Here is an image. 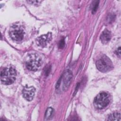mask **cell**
Listing matches in <instances>:
<instances>
[{
    "mask_svg": "<svg viewBox=\"0 0 121 121\" xmlns=\"http://www.w3.org/2000/svg\"><path fill=\"white\" fill-rule=\"evenodd\" d=\"M108 121L121 120V114L119 112H114L111 113L108 116Z\"/></svg>",
    "mask_w": 121,
    "mask_h": 121,
    "instance_id": "cell-10",
    "label": "cell"
},
{
    "mask_svg": "<svg viewBox=\"0 0 121 121\" xmlns=\"http://www.w3.org/2000/svg\"><path fill=\"white\" fill-rule=\"evenodd\" d=\"M111 96L109 94L103 92L99 94L94 101V105L98 109H102L106 107L110 103Z\"/></svg>",
    "mask_w": 121,
    "mask_h": 121,
    "instance_id": "cell-3",
    "label": "cell"
},
{
    "mask_svg": "<svg viewBox=\"0 0 121 121\" xmlns=\"http://www.w3.org/2000/svg\"><path fill=\"white\" fill-rule=\"evenodd\" d=\"M53 113V109L51 107H49L46 111L45 117L46 119L50 118Z\"/></svg>",
    "mask_w": 121,
    "mask_h": 121,
    "instance_id": "cell-11",
    "label": "cell"
},
{
    "mask_svg": "<svg viewBox=\"0 0 121 121\" xmlns=\"http://www.w3.org/2000/svg\"><path fill=\"white\" fill-rule=\"evenodd\" d=\"M64 45H65V41L64 39H62L59 42V47L60 48H63Z\"/></svg>",
    "mask_w": 121,
    "mask_h": 121,
    "instance_id": "cell-13",
    "label": "cell"
},
{
    "mask_svg": "<svg viewBox=\"0 0 121 121\" xmlns=\"http://www.w3.org/2000/svg\"><path fill=\"white\" fill-rule=\"evenodd\" d=\"M120 48H121L120 47H119L118 48V49L117 50L116 52V54H117V55L119 56V57H120V53H121V52H120Z\"/></svg>",
    "mask_w": 121,
    "mask_h": 121,
    "instance_id": "cell-15",
    "label": "cell"
},
{
    "mask_svg": "<svg viewBox=\"0 0 121 121\" xmlns=\"http://www.w3.org/2000/svg\"><path fill=\"white\" fill-rule=\"evenodd\" d=\"M17 75L16 69L12 67H6L4 68L0 72V80L2 84L4 85H10L13 83Z\"/></svg>",
    "mask_w": 121,
    "mask_h": 121,
    "instance_id": "cell-1",
    "label": "cell"
},
{
    "mask_svg": "<svg viewBox=\"0 0 121 121\" xmlns=\"http://www.w3.org/2000/svg\"><path fill=\"white\" fill-rule=\"evenodd\" d=\"M97 68L101 72H106L112 69L113 65L111 60L106 55L103 56L96 62Z\"/></svg>",
    "mask_w": 121,
    "mask_h": 121,
    "instance_id": "cell-4",
    "label": "cell"
},
{
    "mask_svg": "<svg viewBox=\"0 0 121 121\" xmlns=\"http://www.w3.org/2000/svg\"><path fill=\"white\" fill-rule=\"evenodd\" d=\"M42 60L36 53L28 55L26 58V65L27 69L31 71H36L41 67Z\"/></svg>",
    "mask_w": 121,
    "mask_h": 121,
    "instance_id": "cell-2",
    "label": "cell"
},
{
    "mask_svg": "<svg viewBox=\"0 0 121 121\" xmlns=\"http://www.w3.org/2000/svg\"><path fill=\"white\" fill-rule=\"evenodd\" d=\"M112 37V35L110 31L105 29L104 30L100 35V40L103 43H108Z\"/></svg>",
    "mask_w": 121,
    "mask_h": 121,
    "instance_id": "cell-9",
    "label": "cell"
},
{
    "mask_svg": "<svg viewBox=\"0 0 121 121\" xmlns=\"http://www.w3.org/2000/svg\"><path fill=\"white\" fill-rule=\"evenodd\" d=\"M27 2H29V3L31 4H40L41 2V1H39V0H29V1H27Z\"/></svg>",
    "mask_w": 121,
    "mask_h": 121,
    "instance_id": "cell-14",
    "label": "cell"
},
{
    "mask_svg": "<svg viewBox=\"0 0 121 121\" xmlns=\"http://www.w3.org/2000/svg\"><path fill=\"white\" fill-rule=\"evenodd\" d=\"M93 8H92V13L94 14L96 11L98 7V4H99V1H94L93 2Z\"/></svg>",
    "mask_w": 121,
    "mask_h": 121,
    "instance_id": "cell-12",
    "label": "cell"
},
{
    "mask_svg": "<svg viewBox=\"0 0 121 121\" xmlns=\"http://www.w3.org/2000/svg\"><path fill=\"white\" fill-rule=\"evenodd\" d=\"M60 78L62 81V89L63 91H66L69 87L72 80V73L71 71L69 70H66Z\"/></svg>",
    "mask_w": 121,
    "mask_h": 121,
    "instance_id": "cell-6",
    "label": "cell"
},
{
    "mask_svg": "<svg viewBox=\"0 0 121 121\" xmlns=\"http://www.w3.org/2000/svg\"><path fill=\"white\" fill-rule=\"evenodd\" d=\"M52 37L51 33H48L46 34L42 35L36 39L37 44L42 47H45L51 41Z\"/></svg>",
    "mask_w": 121,
    "mask_h": 121,
    "instance_id": "cell-7",
    "label": "cell"
},
{
    "mask_svg": "<svg viewBox=\"0 0 121 121\" xmlns=\"http://www.w3.org/2000/svg\"><path fill=\"white\" fill-rule=\"evenodd\" d=\"M9 34L11 39L13 40L20 41L24 38L25 32L21 26L13 25L10 28Z\"/></svg>",
    "mask_w": 121,
    "mask_h": 121,
    "instance_id": "cell-5",
    "label": "cell"
},
{
    "mask_svg": "<svg viewBox=\"0 0 121 121\" xmlns=\"http://www.w3.org/2000/svg\"><path fill=\"white\" fill-rule=\"evenodd\" d=\"M35 89L33 86H26L23 88L22 93L23 97L28 101L33 100L35 93Z\"/></svg>",
    "mask_w": 121,
    "mask_h": 121,
    "instance_id": "cell-8",
    "label": "cell"
}]
</instances>
